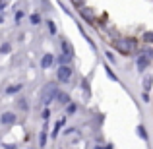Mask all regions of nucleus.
I'll return each instance as SVG.
<instances>
[{
  "instance_id": "obj_9",
  "label": "nucleus",
  "mask_w": 153,
  "mask_h": 149,
  "mask_svg": "<svg viewBox=\"0 0 153 149\" xmlns=\"http://www.w3.org/2000/svg\"><path fill=\"white\" fill-rule=\"evenodd\" d=\"M79 14H82V18L85 19V21L89 23V25H93V23H95V18H93V12H91V10H87L85 6H83V8H79Z\"/></svg>"
},
{
  "instance_id": "obj_11",
  "label": "nucleus",
  "mask_w": 153,
  "mask_h": 149,
  "mask_svg": "<svg viewBox=\"0 0 153 149\" xmlns=\"http://www.w3.org/2000/svg\"><path fill=\"white\" fill-rule=\"evenodd\" d=\"M136 134H138L140 139L147 142V132H146V126H143V124H138V126H136Z\"/></svg>"
},
{
  "instance_id": "obj_18",
  "label": "nucleus",
  "mask_w": 153,
  "mask_h": 149,
  "mask_svg": "<svg viewBox=\"0 0 153 149\" xmlns=\"http://www.w3.org/2000/svg\"><path fill=\"white\" fill-rule=\"evenodd\" d=\"M76 112H78V105L76 103L66 105V114H76Z\"/></svg>"
},
{
  "instance_id": "obj_14",
  "label": "nucleus",
  "mask_w": 153,
  "mask_h": 149,
  "mask_svg": "<svg viewBox=\"0 0 153 149\" xmlns=\"http://www.w3.org/2000/svg\"><path fill=\"white\" fill-rule=\"evenodd\" d=\"M47 139H49V134L45 130L39 134V147H47Z\"/></svg>"
},
{
  "instance_id": "obj_5",
  "label": "nucleus",
  "mask_w": 153,
  "mask_h": 149,
  "mask_svg": "<svg viewBox=\"0 0 153 149\" xmlns=\"http://www.w3.org/2000/svg\"><path fill=\"white\" fill-rule=\"evenodd\" d=\"M16 120H18V116L12 110H6L0 114V124H4V126H12V124H16Z\"/></svg>"
},
{
  "instance_id": "obj_12",
  "label": "nucleus",
  "mask_w": 153,
  "mask_h": 149,
  "mask_svg": "<svg viewBox=\"0 0 153 149\" xmlns=\"http://www.w3.org/2000/svg\"><path fill=\"white\" fill-rule=\"evenodd\" d=\"M70 62H72V58H70V56H66V54H62V52H60L58 58H56V64H58V66H68Z\"/></svg>"
},
{
  "instance_id": "obj_3",
  "label": "nucleus",
  "mask_w": 153,
  "mask_h": 149,
  "mask_svg": "<svg viewBox=\"0 0 153 149\" xmlns=\"http://www.w3.org/2000/svg\"><path fill=\"white\" fill-rule=\"evenodd\" d=\"M72 74H74V68H72L70 64H68V66H58V70H56V79L66 83V82H70Z\"/></svg>"
},
{
  "instance_id": "obj_17",
  "label": "nucleus",
  "mask_w": 153,
  "mask_h": 149,
  "mask_svg": "<svg viewBox=\"0 0 153 149\" xmlns=\"http://www.w3.org/2000/svg\"><path fill=\"white\" fill-rule=\"evenodd\" d=\"M142 39H143V43H146V45H153V31H146Z\"/></svg>"
},
{
  "instance_id": "obj_4",
  "label": "nucleus",
  "mask_w": 153,
  "mask_h": 149,
  "mask_svg": "<svg viewBox=\"0 0 153 149\" xmlns=\"http://www.w3.org/2000/svg\"><path fill=\"white\" fill-rule=\"evenodd\" d=\"M149 64H151V60L147 58L146 54H142V52H140V54L136 56V70H138V72H142V74H143V72L149 68Z\"/></svg>"
},
{
  "instance_id": "obj_15",
  "label": "nucleus",
  "mask_w": 153,
  "mask_h": 149,
  "mask_svg": "<svg viewBox=\"0 0 153 149\" xmlns=\"http://www.w3.org/2000/svg\"><path fill=\"white\" fill-rule=\"evenodd\" d=\"M105 74L108 76V79H112V82H118V76H116L114 72L111 70V66H107V64H105Z\"/></svg>"
},
{
  "instance_id": "obj_21",
  "label": "nucleus",
  "mask_w": 153,
  "mask_h": 149,
  "mask_svg": "<svg viewBox=\"0 0 153 149\" xmlns=\"http://www.w3.org/2000/svg\"><path fill=\"white\" fill-rule=\"evenodd\" d=\"M10 50H12V45H10V43H4V45L0 47V52H2V54H8Z\"/></svg>"
},
{
  "instance_id": "obj_25",
  "label": "nucleus",
  "mask_w": 153,
  "mask_h": 149,
  "mask_svg": "<svg viewBox=\"0 0 153 149\" xmlns=\"http://www.w3.org/2000/svg\"><path fill=\"white\" fill-rule=\"evenodd\" d=\"M107 54V58H108V62H116V56H114V52H111V50H107L105 52Z\"/></svg>"
},
{
  "instance_id": "obj_10",
  "label": "nucleus",
  "mask_w": 153,
  "mask_h": 149,
  "mask_svg": "<svg viewBox=\"0 0 153 149\" xmlns=\"http://www.w3.org/2000/svg\"><path fill=\"white\" fill-rule=\"evenodd\" d=\"M142 85H143V91H147V93H149V89H151V85H153V76L151 74H146V76H143Z\"/></svg>"
},
{
  "instance_id": "obj_31",
  "label": "nucleus",
  "mask_w": 153,
  "mask_h": 149,
  "mask_svg": "<svg viewBox=\"0 0 153 149\" xmlns=\"http://www.w3.org/2000/svg\"><path fill=\"white\" fill-rule=\"evenodd\" d=\"M105 149H112V143H107V147H105Z\"/></svg>"
},
{
  "instance_id": "obj_16",
  "label": "nucleus",
  "mask_w": 153,
  "mask_h": 149,
  "mask_svg": "<svg viewBox=\"0 0 153 149\" xmlns=\"http://www.w3.org/2000/svg\"><path fill=\"white\" fill-rule=\"evenodd\" d=\"M62 126H64V118L58 120V122L54 124V128H52V138H56V136H58V132L62 130Z\"/></svg>"
},
{
  "instance_id": "obj_2",
  "label": "nucleus",
  "mask_w": 153,
  "mask_h": 149,
  "mask_svg": "<svg viewBox=\"0 0 153 149\" xmlns=\"http://www.w3.org/2000/svg\"><path fill=\"white\" fill-rule=\"evenodd\" d=\"M56 93H58V85H56V82H49L47 85H43V91H41V105H43V107H49L52 101H54Z\"/></svg>"
},
{
  "instance_id": "obj_29",
  "label": "nucleus",
  "mask_w": 153,
  "mask_h": 149,
  "mask_svg": "<svg viewBox=\"0 0 153 149\" xmlns=\"http://www.w3.org/2000/svg\"><path fill=\"white\" fill-rule=\"evenodd\" d=\"M4 149H18V147H16L14 145V143H4V145H2Z\"/></svg>"
},
{
  "instance_id": "obj_1",
  "label": "nucleus",
  "mask_w": 153,
  "mask_h": 149,
  "mask_svg": "<svg viewBox=\"0 0 153 149\" xmlns=\"http://www.w3.org/2000/svg\"><path fill=\"white\" fill-rule=\"evenodd\" d=\"M114 49L122 56H130L132 52L138 49V41H136L134 37H120V39L114 41Z\"/></svg>"
},
{
  "instance_id": "obj_24",
  "label": "nucleus",
  "mask_w": 153,
  "mask_h": 149,
  "mask_svg": "<svg viewBox=\"0 0 153 149\" xmlns=\"http://www.w3.org/2000/svg\"><path fill=\"white\" fill-rule=\"evenodd\" d=\"M47 27H49V31H51L52 35L56 33V25H54V21H51V19H49V21H47Z\"/></svg>"
},
{
  "instance_id": "obj_28",
  "label": "nucleus",
  "mask_w": 153,
  "mask_h": 149,
  "mask_svg": "<svg viewBox=\"0 0 153 149\" xmlns=\"http://www.w3.org/2000/svg\"><path fill=\"white\" fill-rule=\"evenodd\" d=\"M142 101L143 103H149V93L147 91H142Z\"/></svg>"
},
{
  "instance_id": "obj_22",
  "label": "nucleus",
  "mask_w": 153,
  "mask_h": 149,
  "mask_svg": "<svg viewBox=\"0 0 153 149\" xmlns=\"http://www.w3.org/2000/svg\"><path fill=\"white\" fill-rule=\"evenodd\" d=\"M70 2L74 4V8H78V10H79V8H83V6H85V0H70Z\"/></svg>"
},
{
  "instance_id": "obj_19",
  "label": "nucleus",
  "mask_w": 153,
  "mask_h": 149,
  "mask_svg": "<svg viewBox=\"0 0 153 149\" xmlns=\"http://www.w3.org/2000/svg\"><path fill=\"white\" fill-rule=\"evenodd\" d=\"M18 107L22 108L23 112H27V110H29V103H27L25 99H18Z\"/></svg>"
},
{
  "instance_id": "obj_13",
  "label": "nucleus",
  "mask_w": 153,
  "mask_h": 149,
  "mask_svg": "<svg viewBox=\"0 0 153 149\" xmlns=\"http://www.w3.org/2000/svg\"><path fill=\"white\" fill-rule=\"evenodd\" d=\"M22 89H23V85H22V83H16V85L6 87V93H8V95H14V93H18V91H22Z\"/></svg>"
},
{
  "instance_id": "obj_8",
  "label": "nucleus",
  "mask_w": 153,
  "mask_h": 149,
  "mask_svg": "<svg viewBox=\"0 0 153 149\" xmlns=\"http://www.w3.org/2000/svg\"><path fill=\"white\" fill-rule=\"evenodd\" d=\"M52 64H54V56H52L51 52H45L43 58H41V68H43V70H49Z\"/></svg>"
},
{
  "instance_id": "obj_27",
  "label": "nucleus",
  "mask_w": 153,
  "mask_h": 149,
  "mask_svg": "<svg viewBox=\"0 0 153 149\" xmlns=\"http://www.w3.org/2000/svg\"><path fill=\"white\" fill-rule=\"evenodd\" d=\"M82 87H83V91H85V95H89V85H87V79H83V82H82Z\"/></svg>"
},
{
  "instance_id": "obj_6",
  "label": "nucleus",
  "mask_w": 153,
  "mask_h": 149,
  "mask_svg": "<svg viewBox=\"0 0 153 149\" xmlns=\"http://www.w3.org/2000/svg\"><path fill=\"white\" fill-rule=\"evenodd\" d=\"M60 49H62V54H66V56H70V58H74L76 50H74V45H72L68 39H62V41H60Z\"/></svg>"
},
{
  "instance_id": "obj_30",
  "label": "nucleus",
  "mask_w": 153,
  "mask_h": 149,
  "mask_svg": "<svg viewBox=\"0 0 153 149\" xmlns=\"http://www.w3.org/2000/svg\"><path fill=\"white\" fill-rule=\"evenodd\" d=\"M22 18H23V12H18V14H16V21H19Z\"/></svg>"
},
{
  "instance_id": "obj_26",
  "label": "nucleus",
  "mask_w": 153,
  "mask_h": 149,
  "mask_svg": "<svg viewBox=\"0 0 153 149\" xmlns=\"http://www.w3.org/2000/svg\"><path fill=\"white\" fill-rule=\"evenodd\" d=\"M142 54H146L149 60H153V49H146V50H142Z\"/></svg>"
},
{
  "instance_id": "obj_20",
  "label": "nucleus",
  "mask_w": 153,
  "mask_h": 149,
  "mask_svg": "<svg viewBox=\"0 0 153 149\" xmlns=\"http://www.w3.org/2000/svg\"><path fill=\"white\" fill-rule=\"evenodd\" d=\"M29 21L33 23V25H39V23H41V16H39V14H31L29 16Z\"/></svg>"
},
{
  "instance_id": "obj_23",
  "label": "nucleus",
  "mask_w": 153,
  "mask_h": 149,
  "mask_svg": "<svg viewBox=\"0 0 153 149\" xmlns=\"http://www.w3.org/2000/svg\"><path fill=\"white\" fill-rule=\"evenodd\" d=\"M41 116H43V120H45V122H47V120H49V118H51V110H49V107H45V108H43V112H41Z\"/></svg>"
},
{
  "instance_id": "obj_7",
  "label": "nucleus",
  "mask_w": 153,
  "mask_h": 149,
  "mask_svg": "<svg viewBox=\"0 0 153 149\" xmlns=\"http://www.w3.org/2000/svg\"><path fill=\"white\" fill-rule=\"evenodd\" d=\"M54 101H56L58 105H62V107H66V105H70V103H72L70 95H68L66 91H58V93H56V97H54Z\"/></svg>"
}]
</instances>
